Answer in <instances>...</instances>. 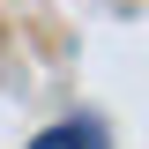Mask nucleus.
Segmentation results:
<instances>
[{
  "label": "nucleus",
  "mask_w": 149,
  "mask_h": 149,
  "mask_svg": "<svg viewBox=\"0 0 149 149\" xmlns=\"http://www.w3.org/2000/svg\"><path fill=\"white\" fill-rule=\"evenodd\" d=\"M30 149H104V127L97 119H67V127H45Z\"/></svg>",
  "instance_id": "obj_1"
}]
</instances>
